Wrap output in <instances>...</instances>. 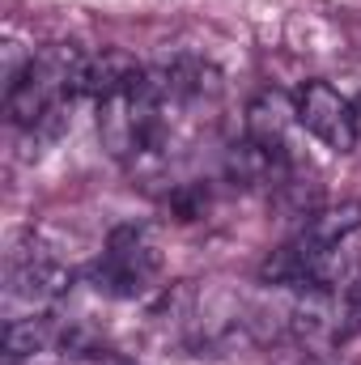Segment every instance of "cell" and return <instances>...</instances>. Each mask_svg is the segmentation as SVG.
Masks as SVG:
<instances>
[{
	"label": "cell",
	"mask_w": 361,
	"mask_h": 365,
	"mask_svg": "<svg viewBox=\"0 0 361 365\" xmlns=\"http://www.w3.org/2000/svg\"><path fill=\"white\" fill-rule=\"evenodd\" d=\"M68 289H73V272L56 255H47V251H13L9 255V276H4L9 319L17 314V306H26L30 314H43Z\"/></svg>",
	"instance_id": "cell-3"
},
{
	"label": "cell",
	"mask_w": 361,
	"mask_h": 365,
	"mask_svg": "<svg viewBox=\"0 0 361 365\" xmlns=\"http://www.w3.org/2000/svg\"><path fill=\"white\" fill-rule=\"evenodd\" d=\"M123 365H136V361H123Z\"/></svg>",
	"instance_id": "cell-10"
},
{
	"label": "cell",
	"mask_w": 361,
	"mask_h": 365,
	"mask_svg": "<svg viewBox=\"0 0 361 365\" xmlns=\"http://www.w3.org/2000/svg\"><path fill=\"white\" fill-rule=\"evenodd\" d=\"M141 64L128 56V51H98V56H81V68H77V81L73 90L98 98V102H111L119 93H128L141 81Z\"/></svg>",
	"instance_id": "cell-5"
},
{
	"label": "cell",
	"mask_w": 361,
	"mask_h": 365,
	"mask_svg": "<svg viewBox=\"0 0 361 365\" xmlns=\"http://www.w3.org/2000/svg\"><path fill=\"white\" fill-rule=\"evenodd\" d=\"M298 123V102L280 90H264L247 106V140L264 145L272 153H289V128Z\"/></svg>",
	"instance_id": "cell-6"
},
{
	"label": "cell",
	"mask_w": 361,
	"mask_h": 365,
	"mask_svg": "<svg viewBox=\"0 0 361 365\" xmlns=\"http://www.w3.org/2000/svg\"><path fill=\"white\" fill-rule=\"evenodd\" d=\"M0 340H4V361L34 357V353H47V344L56 340V323H51V314H21V319L4 323Z\"/></svg>",
	"instance_id": "cell-8"
},
{
	"label": "cell",
	"mask_w": 361,
	"mask_h": 365,
	"mask_svg": "<svg viewBox=\"0 0 361 365\" xmlns=\"http://www.w3.org/2000/svg\"><path fill=\"white\" fill-rule=\"evenodd\" d=\"M357 230H361V200H340V204H332V208L306 212L302 238H310V242H319V247H345Z\"/></svg>",
	"instance_id": "cell-7"
},
{
	"label": "cell",
	"mask_w": 361,
	"mask_h": 365,
	"mask_svg": "<svg viewBox=\"0 0 361 365\" xmlns=\"http://www.w3.org/2000/svg\"><path fill=\"white\" fill-rule=\"evenodd\" d=\"M162 268V255H158V242L145 225H119L111 238H106V251L102 259L93 264V289L106 293V297H136L149 289V280Z\"/></svg>",
	"instance_id": "cell-2"
},
{
	"label": "cell",
	"mask_w": 361,
	"mask_h": 365,
	"mask_svg": "<svg viewBox=\"0 0 361 365\" xmlns=\"http://www.w3.org/2000/svg\"><path fill=\"white\" fill-rule=\"evenodd\" d=\"M81 56L77 47L68 43H56L39 56H30L4 86V115L13 128H34L43 123L60 102H73V81H77V68H81Z\"/></svg>",
	"instance_id": "cell-1"
},
{
	"label": "cell",
	"mask_w": 361,
	"mask_h": 365,
	"mask_svg": "<svg viewBox=\"0 0 361 365\" xmlns=\"http://www.w3.org/2000/svg\"><path fill=\"white\" fill-rule=\"evenodd\" d=\"M357 145H361V110H357Z\"/></svg>",
	"instance_id": "cell-9"
},
{
	"label": "cell",
	"mask_w": 361,
	"mask_h": 365,
	"mask_svg": "<svg viewBox=\"0 0 361 365\" xmlns=\"http://www.w3.org/2000/svg\"><path fill=\"white\" fill-rule=\"evenodd\" d=\"M298 123L323 140L336 153L357 149V110L349 106L345 93H336L327 81H310L306 90L298 93Z\"/></svg>",
	"instance_id": "cell-4"
}]
</instances>
